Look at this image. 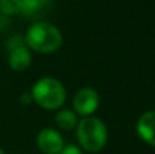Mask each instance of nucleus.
Listing matches in <instances>:
<instances>
[{"label":"nucleus","instance_id":"obj_1","mask_svg":"<svg viewBox=\"0 0 155 154\" xmlns=\"http://www.w3.org/2000/svg\"><path fill=\"white\" fill-rule=\"evenodd\" d=\"M23 40L31 51L38 53H53L61 46L63 34L54 25L38 21L30 25Z\"/></svg>","mask_w":155,"mask_h":154},{"label":"nucleus","instance_id":"obj_2","mask_svg":"<svg viewBox=\"0 0 155 154\" xmlns=\"http://www.w3.org/2000/svg\"><path fill=\"white\" fill-rule=\"evenodd\" d=\"M31 98L35 104L44 109L54 111L65 102L67 92L60 81L52 76L38 79L31 87Z\"/></svg>","mask_w":155,"mask_h":154},{"label":"nucleus","instance_id":"obj_3","mask_svg":"<svg viewBox=\"0 0 155 154\" xmlns=\"http://www.w3.org/2000/svg\"><path fill=\"white\" fill-rule=\"evenodd\" d=\"M76 138L86 152L98 153L107 142V128L98 117H83L76 126Z\"/></svg>","mask_w":155,"mask_h":154},{"label":"nucleus","instance_id":"obj_4","mask_svg":"<svg viewBox=\"0 0 155 154\" xmlns=\"http://www.w3.org/2000/svg\"><path fill=\"white\" fill-rule=\"evenodd\" d=\"M8 64L16 72L26 71L31 64V52L21 37H12L8 41Z\"/></svg>","mask_w":155,"mask_h":154},{"label":"nucleus","instance_id":"obj_5","mask_svg":"<svg viewBox=\"0 0 155 154\" xmlns=\"http://www.w3.org/2000/svg\"><path fill=\"white\" fill-rule=\"evenodd\" d=\"M98 106H99V95L93 87H82L74 95L72 108L76 115L88 117L98 109Z\"/></svg>","mask_w":155,"mask_h":154},{"label":"nucleus","instance_id":"obj_6","mask_svg":"<svg viewBox=\"0 0 155 154\" xmlns=\"http://www.w3.org/2000/svg\"><path fill=\"white\" fill-rule=\"evenodd\" d=\"M37 146L45 154H59L64 147V139L54 128H44L37 135Z\"/></svg>","mask_w":155,"mask_h":154},{"label":"nucleus","instance_id":"obj_7","mask_svg":"<svg viewBox=\"0 0 155 154\" xmlns=\"http://www.w3.org/2000/svg\"><path fill=\"white\" fill-rule=\"evenodd\" d=\"M136 134L143 142L155 147V111H147L139 117Z\"/></svg>","mask_w":155,"mask_h":154},{"label":"nucleus","instance_id":"obj_8","mask_svg":"<svg viewBox=\"0 0 155 154\" xmlns=\"http://www.w3.org/2000/svg\"><path fill=\"white\" fill-rule=\"evenodd\" d=\"M53 4V0H21V12L26 18H37L45 14Z\"/></svg>","mask_w":155,"mask_h":154},{"label":"nucleus","instance_id":"obj_9","mask_svg":"<svg viewBox=\"0 0 155 154\" xmlns=\"http://www.w3.org/2000/svg\"><path fill=\"white\" fill-rule=\"evenodd\" d=\"M79 119L78 115L71 109H61L56 113V124L64 131H70L72 128H76Z\"/></svg>","mask_w":155,"mask_h":154},{"label":"nucleus","instance_id":"obj_10","mask_svg":"<svg viewBox=\"0 0 155 154\" xmlns=\"http://www.w3.org/2000/svg\"><path fill=\"white\" fill-rule=\"evenodd\" d=\"M0 12L3 15H15L21 12V0H0Z\"/></svg>","mask_w":155,"mask_h":154},{"label":"nucleus","instance_id":"obj_11","mask_svg":"<svg viewBox=\"0 0 155 154\" xmlns=\"http://www.w3.org/2000/svg\"><path fill=\"white\" fill-rule=\"evenodd\" d=\"M59 154H82V150L76 145H67V146L63 147Z\"/></svg>","mask_w":155,"mask_h":154},{"label":"nucleus","instance_id":"obj_12","mask_svg":"<svg viewBox=\"0 0 155 154\" xmlns=\"http://www.w3.org/2000/svg\"><path fill=\"white\" fill-rule=\"evenodd\" d=\"M31 101H33L31 94H29V93H23V94L21 95V102L22 104H30Z\"/></svg>","mask_w":155,"mask_h":154},{"label":"nucleus","instance_id":"obj_13","mask_svg":"<svg viewBox=\"0 0 155 154\" xmlns=\"http://www.w3.org/2000/svg\"><path fill=\"white\" fill-rule=\"evenodd\" d=\"M0 154H5V153H4V150H3V149H0Z\"/></svg>","mask_w":155,"mask_h":154}]
</instances>
